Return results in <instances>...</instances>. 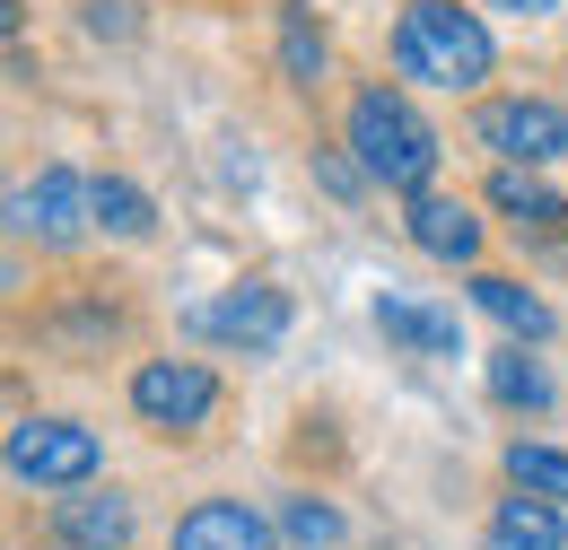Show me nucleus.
Returning <instances> with one entry per match:
<instances>
[{"label":"nucleus","instance_id":"f257e3e1","mask_svg":"<svg viewBox=\"0 0 568 550\" xmlns=\"http://www.w3.org/2000/svg\"><path fill=\"white\" fill-rule=\"evenodd\" d=\"M490 62H498V44L473 9H455V0H403V18H394V70L403 79L455 96V88H481Z\"/></svg>","mask_w":568,"mask_h":550},{"label":"nucleus","instance_id":"f03ea898","mask_svg":"<svg viewBox=\"0 0 568 550\" xmlns=\"http://www.w3.org/2000/svg\"><path fill=\"white\" fill-rule=\"evenodd\" d=\"M351 149L385 193H428V175H437V132L403 88H367L351 105Z\"/></svg>","mask_w":568,"mask_h":550},{"label":"nucleus","instance_id":"7ed1b4c3","mask_svg":"<svg viewBox=\"0 0 568 550\" xmlns=\"http://www.w3.org/2000/svg\"><path fill=\"white\" fill-rule=\"evenodd\" d=\"M97 464H105V446L79 419H18L9 428V472L27 489H88Z\"/></svg>","mask_w":568,"mask_h":550},{"label":"nucleus","instance_id":"20e7f679","mask_svg":"<svg viewBox=\"0 0 568 550\" xmlns=\"http://www.w3.org/2000/svg\"><path fill=\"white\" fill-rule=\"evenodd\" d=\"M473 140L498 149L507 166H551V157H568V105L560 96H490L473 114Z\"/></svg>","mask_w":568,"mask_h":550},{"label":"nucleus","instance_id":"39448f33","mask_svg":"<svg viewBox=\"0 0 568 550\" xmlns=\"http://www.w3.org/2000/svg\"><path fill=\"white\" fill-rule=\"evenodd\" d=\"M132 411L149 428H166V437H184V428H202L219 411V376L202 358H149L141 376H132Z\"/></svg>","mask_w":568,"mask_h":550},{"label":"nucleus","instance_id":"423d86ee","mask_svg":"<svg viewBox=\"0 0 568 550\" xmlns=\"http://www.w3.org/2000/svg\"><path fill=\"white\" fill-rule=\"evenodd\" d=\"M18 236H36V245H79L88 227H97V184H79L71 166H44L36 184H18Z\"/></svg>","mask_w":568,"mask_h":550},{"label":"nucleus","instance_id":"0eeeda50","mask_svg":"<svg viewBox=\"0 0 568 550\" xmlns=\"http://www.w3.org/2000/svg\"><path fill=\"white\" fill-rule=\"evenodd\" d=\"M211 342H227V349H272L288 333V297L272 288V279H245V288H227V297H211L202 315H193Z\"/></svg>","mask_w":568,"mask_h":550},{"label":"nucleus","instance_id":"6e6552de","mask_svg":"<svg viewBox=\"0 0 568 550\" xmlns=\"http://www.w3.org/2000/svg\"><path fill=\"white\" fill-rule=\"evenodd\" d=\"M403 236L420 245L428 263H481V218L455 202V193H412V210H403Z\"/></svg>","mask_w":568,"mask_h":550},{"label":"nucleus","instance_id":"1a4fd4ad","mask_svg":"<svg viewBox=\"0 0 568 550\" xmlns=\"http://www.w3.org/2000/svg\"><path fill=\"white\" fill-rule=\"evenodd\" d=\"M175 550H272V524L245 498H202L175 516Z\"/></svg>","mask_w":568,"mask_h":550},{"label":"nucleus","instance_id":"9d476101","mask_svg":"<svg viewBox=\"0 0 568 550\" xmlns=\"http://www.w3.org/2000/svg\"><path fill=\"white\" fill-rule=\"evenodd\" d=\"M53 533L71 550H123L132 542V498H114V489L105 498H62L53 507Z\"/></svg>","mask_w":568,"mask_h":550},{"label":"nucleus","instance_id":"9b49d317","mask_svg":"<svg viewBox=\"0 0 568 550\" xmlns=\"http://www.w3.org/2000/svg\"><path fill=\"white\" fill-rule=\"evenodd\" d=\"M490 550H568L560 507H551V498H534V489L498 498V516H490Z\"/></svg>","mask_w":568,"mask_h":550},{"label":"nucleus","instance_id":"f8f14e48","mask_svg":"<svg viewBox=\"0 0 568 550\" xmlns=\"http://www.w3.org/2000/svg\"><path fill=\"white\" fill-rule=\"evenodd\" d=\"M376 333L403 349H428V358H455V315L446 306H420V297H376Z\"/></svg>","mask_w":568,"mask_h":550},{"label":"nucleus","instance_id":"ddd939ff","mask_svg":"<svg viewBox=\"0 0 568 550\" xmlns=\"http://www.w3.org/2000/svg\"><path fill=\"white\" fill-rule=\"evenodd\" d=\"M490 210H498V218H516V227H534V236L568 218V202L534 175V166H498V175H490Z\"/></svg>","mask_w":568,"mask_h":550},{"label":"nucleus","instance_id":"4468645a","mask_svg":"<svg viewBox=\"0 0 568 550\" xmlns=\"http://www.w3.org/2000/svg\"><path fill=\"white\" fill-rule=\"evenodd\" d=\"M473 306L490 315V324H507L516 342H551V306L525 288V279H498V272H481L473 279Z\"/></svg>","mask_w":568,"mask_h":550},{"label":"nucleus","instance_id":"2eb2a0df","mask_svg":"<svg viewBox=\"0 0 568 550\" xmlns=\"http://www.w3.org/2000/svg\"><path fill=\"white\" fill-rule=\"evenodd\" d=\"M507 481L534 489V498H551V507H568V455H560V446L516 437V446H507Z\"/></svg>","mask_w":568,"mask_h":550},{"label":"nucleus","instance_id":"dca6fc26","mask_svg":"<svg viewBox=\"0 0 568 550\" xmlns=\"http://www.w3.org/2000/svg\"><path fill=\"white\" fill-rule=\"evenodd\" d=\"M490 394L507 403V411H551V376L525 358V349H507V358H490Z\"/></svg>","mask_w":568,"mask_h":550},{"label":"nucleus","instance_id":"f3484780","mask_svg":"<svg viewBox=\"0 0 568 550\" xmlns=\"http://www.w3.org/2000/svg\"><path fill=\"white\" fill-rule=\"evenodd\" d=\"M97 227H105V236H149V227H158V210H149L141 184L105 175V184H97Z\"/></svg>","mask_w":568,"mask_h":550},{"label":"nucleus","instance_id":"a211bd4d","mask_svg":"<svg viewBox=\"0 0 568 550\" xmlns=\"http://www.w3.org/2000/svg\"><path fill=\"white\" fill-rule=\"evenodd\" d=\"M281 70L297 79V88H315V79H324V35L306 27V9H297V0L281 9Z\"/></svg>","mask_w":568,"mask_h":550},{"label":"nucleus","instance_id":"6ab92c4d","mask_svg":"<svg viewBox=\"0 0 568 550\" xmlns=\"http://www.w3.org/2000/svg\"><path fill=\"white\" fill-rule=\"evenodd\" d=\"M281 533L297 550H333V542H342V507H324V498H288V507H281Z\"/></svg>","mask_w":568,"mask_h":550},{"label":"nucleus","instance_id":"aec40b11","mask_svg":"<svg viewBox=\"0 0 568 550\" xmlns=\"http://www.w3.org/2000/svg\"><path fill=\"white\" fill-rule=\"evenodd\" d=\"M88 27L97 35H132V0H88Z\"/></svg>","mask_w":568,"mask_h":550},{"label":"nucleus","instance_id":"412c9836","mask_svg":"<svg viewBox=\"0 0 568 550\" xmlns=\"http://www.w3.org/2000/svg\"><path fill=\"white\" fill-rule=\"evenodd\" d=\"M498 9H525V18H551L560 0H498Z\"/></svg>","mask_w":568,"mask_h":550}]
</instances>
